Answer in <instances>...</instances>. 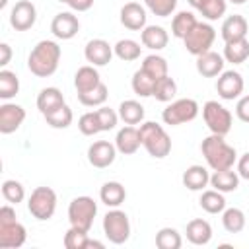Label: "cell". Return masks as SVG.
Here are the masks:
<instances>
[{
  "label": "cell",
  "mask_w": 249,
  "mask_h": 249,
  "mask_svg": "<svg viewBox=\"0 0 249 249\" xmlns=\"http://www.w3.org/2000/svg\"><path fill=\"white\" fill-rule=\"evenodd\" d=\"M115 51L105 39H91L84 47V56L91 66H107Z\"/></svg>",
  "instance_id": "obj_15"
},
{
  "label": "cell",
  "mask_w": 249,
  "mask_h": 249,
  "mask_svg": "<svg viewBox=\"0 0 249 249\" xmlns=\"http://www.w3.org/2000/svg\"><path fill=\"white\" fill-rule=\"evenodd\" d=\"M119 119L124 124H140L144 123V107L136 99H124L119 105Z\"/></svg>",
  "instance_id": "obj_29"
},
{
  "label": "cell",
  "mask_w": 249,
  "mask_h": 249,
  "mask_svg": "<svg viewBox=\"0 0 249 249\" xmlns=\"http://www.w3.org/2000/svg\"><path fill=\"white\" fill-rule=\"evenodd\" d=\"M235 117L241 123H249V95H243L235 103Z\"/></svg>",
  "instance_id": "obj_47"
},
{
  "label": "cell",
  "mask_w": 249,
  "mask_h": 249,
  "mask_svg": "<svg viewBox=\"0 0 249 249\" xmlns=\"http://www.w3.org/2000/svg\"><path fill=\"white\" fill-rule=\"evenodd\" d=\"M146 8L138 2H126L119 14L121 23L130 31H142L146 27Z\"/></svg>",
  "instance_id": "obj_16"
},
{
  "label": "cell",
  "mask_w": 249,
  "mask_h": 249,
  "mask_svg": "<svg viewBox=\"0 0 249 249\" xmlns=\"http://www.w3.org/2000/svg\"><path fill=\"white\" fill-rule=\"evenodd\" d=\"M115 158H117V146L111 144L109 140H95L88 148V161L97 169L109 167L115 161Z\"/></svg>",
  "instance_id": "obj_12"
},
{
  "label": "cell",
  "mask_w": 249,
  "mask_h": 249,
  "mask_svg": "<svg viewBox=\"0 0 249 249\" xmlns=\"http://www.w3.org/2000/svg\"><path fill=\"white\" fill-rule=\"evenodd\" d=\"M12 58V49L8 43H0V66L4 68Z\"/></svg>",
  "instance_id": "obj_51"
},
{
  "label": "cell",
  "mask_w": 249,
  "mask_h": 249,
  "mask_svg": "<svg viewBox=\"0 0 249 249\" xmlns=\"http://www.w3.org/2000/svg\"><path fill=\"white\" fill-rule=\"evenodd\" d=\"M224 60L230 64H243L249 58V39H237L224 45Z\"/></svg>",
  "instance_id": "obj_28"
},
{
  "label": "cell",
  "mask_w": 249,
  "mask_h": 249,
  "mask_svg": "<svg viewBox=\"0 0 249 249\" xmlns=\"http://www.w3.org/2000/svg\"><path fill=\"white\" fill-rule=\"evenodd\" d=\"M187 2H189V4H191V6H193L196 12H198V10H200V8H202V6H204L208 0H187Z\"/></svg>",
  "instance_id": "obj_52"
},
{
  "label": "cell",
  "mask_w": 249,
  "mask_h": 249,
  "mask_svg": "<svg viewBox=\"0 0 249 249\" xmlns=\"http://www.w3.org/2000/svg\"><path fill=\"white\" fill-rule=\"evenodd\" d=\"M200 152L206 160V165L212 171H220V169H230L233 167V163L237 161V152L233 146H230L224 136L220 134H212L206 136L200 142Z\"/></svg>",
  "instance_id": "obj_2"
},
{
  "label": "cell",
  "mask_w": 249,
  "mask_h": 249,
  "mask_svg": "<svg viewBox=\"0 0 249 249\" xmlns=\"http://www.w3.org/2000/svg\"><path fill=\"white\" fill-rule=\"evenodd\" d=\"M226 10H228V0H208L198 12L208 21H214V19H220L226 14Z\"/></svg>",
  "instance_id": "obj_45"
},
{
  "label": "cell",
  "mask_w": 249,
  "mask_h": 249,
  "mask_svg": "<svg viewBox=\"0 0 249 249\" xmlns=\"http://www.w3.org/2000/svg\"><path fill=\"white\" fill-rule=\"evenodd\" d=\"M228 2H231V4H235V6H241V4H245L247 0H228Z\"/></svg>",
  "instance_id": "obj_53"
},
{
  "label": "cell",
  "mask_w": 249,
  "mask_h": 249,
  "mask_svg": "<svg viewBox=\"0 0 249 249\" xmlns=\"http://www.w3.org/2000/svg\"><path fill=\"white\" fill-rule=\"evenodd\" d=\"M35 19H37V8L29 0H18L10 10V25L16 31L31 29L35 25Z\"/></svg>",
  "instance_id": "obj_11"
},
{
  "label": "cell",
  "mask_w": 249,
  "mask_h": 249,
  "mask_svg": "<svg viewBox=\"0 0 249 249\" xmlns=\"http://www.w3.org/2000/svg\"><path fill=\"white\" fill-rule=\"evenodd\" d=\"M88 231L80 230V228H74L70 226L68 231L64 233V247L66 249H88Z\"/></svg>",
  "instance_id": "obj_42"
},
{
  "label": "cell",
  "mask_w": 249,
  "mask_h": 249,
  "mask_svg": "<svg viewBox=\"0 0 249 249\" xmlns=\"http://www.w3.org/2000/svg\"><path fill=\"white\" fill-rule=\"evenodd\" d=\"M214 39H216V29L210 23H206V21H198L187 33V37L183 39V43H185L187 53H191L193 56H198V54L210 51Z\"/></svg>",
  "instance_id": "obj_9"
},
{
  "label": "cell",
  "mask_w": 249,
  "mask_h": 249,
  "mask_svg": "<svg viewBox=\"0 0 249 249\" xmlns=\"http://www.w3.org/2000/svg\"><path fill=\"white\" fill-rule=\"evenodd\" d=\"M202 119L208 126V130L212 134H220V136H226L230 130H231V123H233V117L230 113V109H226L222 103L210 99L202 105Z\"/></svg>",
  "instance_id": "obj_8"
},
{
  "label": "cell",
  "mask_w": 249,
  "mask_h": 249,
  "mask_svg": "<svg viewBox=\"0 0 249 249\" xmlns=\"http://www.w3.org/2000/svg\"><path fill=\"white\" fill-rule=\"evenodd\" d=\"M222 226L228 233H239L245 228V214L241 208H226L222 212Z\"/></svg>",
  "instance_id": "obj_33"
},
{
  "label": "cell",
  "mask_w": 249,
  "mask_h": 249,
  "mask_svg": "<svg viewBox=\"0 0 249 249\" xmlns=\"http://www.w3.org/2000/svg\"><path fill=\"white\" fill-rule=\"evenodd\" d=\"M140 68H142L148 76H152L154 80H160V78L167 76V72H169L167 60H165L163 56H160V54H148V56H144Z\"/></svg>",
  "instance_id": "obj_32"
},
{
  "label": "cell",
  "mask_w": 249,
  "mask_h": 249,
  "mask_svg": "<svg viewBox=\"0 0 249 249\" xmlns=\"http://www.w3.org/2000/svg\"><path fill=\"white\" fill-rule=\"evenodd\" d=\"M198 204L204 212L208 214H220L226 210V198H224V193L216 191V189H208V191H202L200 198H198Z\"/></svg>",
  "instance_id": "obj_31"
},
{
  "label": "cell",
  "mask_w": 249,
  "mask_h": 249,
  "mask_svg": "<svg viewBox=\"0 0 249 249\" xmlns=\"http://www.w3.org/2000/svg\"><path fill=\"white\" fill-rule=\"evenodd\" d=\"M144 6L158 18H169L177 8V0H144Z\"/></svg>",
  "instance_id": "obj_44"
},
{
  "label": "cell",
  "mask_w": 249,
  "mask_h": 249,
  "mask_svg": "<svg viewBox=\"0 0 249 249\" xmlns=\"http://www.w3.org/2000/svg\"><path fill=\"white\" fill-rule=\"evenodd\" d=\"M78 31H80V21H78V18L72 12H60L51 21V33L56 39L68 41V39L76 37Z\"/></svg>",
  "instance_id": "obj_14"
},
{
  "label": "cell",
  "mask_w": 249,
  "mask_h": 249,
  "mask_svg": "<svg viewBox=\"0 0 249 249\" xmlns=\"http://www.w3.org/2000/svg\"><path fill=\"white\" fill-rule=\"evenodd\" d=\"M25 239H27V230L18 220L10 224H0V247L2 249H18L25 243Z\"/></svg>",
  "instance_id": "obj_17"
},
{
  "label": "cell",
  "mask_w": 249,
  "mask_h": 249,
  "mask_svg": "<svg viewBox=\"0 0 249 249\" xmlns=\"http://www.w3.org/2000/svg\"><path fill=\"white\" fill-rule=\"evenodd\" d=\"M224 56L214 53V51H206L202 54L196 56V72L202 76V78H216L224 72Z\"/></svg>",
  "instance_id": "obj_19"
},
{
  "label": "cell",
  "mask_w": 249,
  "mask_h": 249,
  "mask_svg": "<svg viewBox=\"0 0 249 249\" xmlns=\"http://www.w3.org/2000/svg\"><path fill=\"white\" fill-rule=\"evenodd\" d=\"M60 54H62V51L56 41L43 39L31 49V53L27 56V68L37 78H49L56 72Z\"/></svg>",
  "instance_id": "obj_1"
},
{
  "label": "cell",
  "mask_w": 249,
  "mask_h": 249,
  "mask_svg": "<svg viewBox=\"0 0 249 249\" xmlns=\"http://www.w3.org/2000/svg\"><path fill=\"white\" fill-rule=\"evenodd\" d=\"M99 84H101V76L97 72V66L86 64V66H80L78 68V72L74 76V88H76L78 93L89 91V89H93Z\"/></svg>",
  "instance_id": "obj_24"
},
{
  "label": "cell",
  "mask_w": 249,
  "mask_h": 249,
  "mask_svg": "<svg viewBox=\"0 0 249 249\" xmlns=\"http://www.w3.org/2000/svg\"><path fill=\"white\" fill-rule=\"evenodd\" d=\"M95 113H97V119H99V124H101V132H103V130H113V128L117 126V123H119V113H117L115 109L101 105L99 109H95Z\"/></svg>",
  "instance_id": "obj_46"
},
{
  "label": "cell",
  "mask_w": 249,
  "mask_h": 249,
  "mask_svg": "<svg viewBox=\"0 0 249 249\" xmlns=\"http://www.w3.org/2000/svg\"><path fill=\"white\" fill-rule=\"evenodd\" d=\"M181 245H183V239L175 228H161L156 233V247L158 249H179Z\"/></svg>",
  "instance_id": "obj_40"
},
{
  "label": "cell",
  "mask_w": 249,
  "mask_h": 249,
  "mask_svg": "<svg viewBox=\"0 0 249 249\" xmlns=\"http://www.w3.org/2000/svg\"><path fill=\"white\" fill-rule=\"evenodd\" d=\"M183 185L189 189V191H204L206 185L210 183V173L204 165H189L185 171H183V177H181Z\"/></svg>",
  "instance_id": "obj_21"
},
{
  "label": "cell",
  "mask_w": 249,
  "mask_h": 249,
  "mask_svg": "<svg viewBox=\"0 0 249 249\" xmlns=\"http://www.w3.org/2000/svg\"><path fill=\"white\" fill-rule=\"evenodd\" d=\"M99 198L109 208H119L126 198V189L119 181H107L99 189Z\"/></svg>",
  "instance_id": "obj_26"
},
{
  "label": "cell",
  "mask_w": 249,
  "mask_h": 249,
  "mask_svg": "<svg viewBox=\"0 0 249 249\" xmlns=\"http://www.w3.org/2000/svg\"><path fill=\"white\" fill-rule=\"evenodd\" d=\"M185 233H187V239L193 245L200 247V245L210 243V239H212V226L206 220H202V218H195V220H191L187 224Z\"/></svg>",
  "instance_id": "obj_23"
},
{
  "label": "cell",
  "mask_w": 249,
  "mask_h": 249,
  "mask_svg": "<svg viewBox=\"0 0 249 249\" xmlns=\"http://www.w3.org/2000/svg\"><path fill=\"white\" fill-rule=\"evenodd\" d=\"M243 76L237 70H224L216 80V91L222 99L233 101L243 93Z\"/></svg>",
  "instance_id": "obj_10"
},
{
  "label": "cell",
  "mask_w": 249,
  "mask_h": 249,
  "mask_svg": "<svg viewBox=\"0 0 249 249\" xmlns=\"http://www.w3.org/2000/svg\"><path fill=\"white\" fill-rule=\"evenodd\" d=\"M27 210L35 220H51L56 210V193L51 187H37L31 191L27 200Z\"/></svg>",
  "instance_id": "obj_5"
},
{
  "label": "cell",
  "mask_w": 249,
  "mask_h": 249,
  "mask_svg": "<svg viewBox=\"0 0 249 249\" xmlns=\"http://www.w3.org/2000/svg\"><path fill=\"white\" fill-rule=\"evenodd\" d=\"M196 16L193 12H187V10H181L173 16L171 19V35L177 37V39H185L187 33L196 25Z\"/></svg>",
  "instance_id": "obj_30"
},
{
  "label": "cell",
  "mask_w": 249,
  "mask_h": 249,
  "mask_svg": "<svg viewBox=\"0 0 249 249\" xmlns=\"http://www.w3.org/2000/svg\"><path fill=\"white\" fill-rule=\"evenodd\" d=\"M43 117H45L47 124L53 126V128H68L72 124V121H74V113H72V109L66 103L60 105V107H56L54 111L43 115Z\"/></svg>",
  "instance_id": "obj_36"
},
{
  "label": "cell",
  "mask_w": 249,
  "mask_h": 249,
  "mask_svg": "<svg viewBox=\"0 0 249 249\" xmlns=\"http://www.w3.org/2000/svg\"><path fill=\"white\" fill-rule=\"evenodd\" d=\"M93 2L95 0H66L70 10H74V12H88L93 6Z\"/></svg>",
  "instance_id": "obj_50"
},
{
  "label": "cell",
  "mask_w": 249,
  "mask_h": 249,
  "mask_svg": "<svg viewBox=\"0 0 249 249\" xmlns=\"http://www.w3.org/2000/svg\"><path fill=\"white\" fill-rule=\"evenodd\" d=\"M239 173L233 171V167L230 169H220V171H214L210 175V185L212 189L220 191V193H233L237 187H239Z\"/></svg>",
  "instance_id": "obj_25"
},
{
  "label": "cell",
  "mask_w": 249,
  "mask_h": 249,
  "mask_svg": "<svg viewBox=\"0 0 249 249\" xmlns=\"http://www.w3.org/2000/svg\"><path fill=\"white\" fill-rule=\"evenodd\" d=\"M10 222H16V210L12 204H4L0 208V224H10Z\"/></svg>",
  "instance_id": "obj_49"
},
{
  "label": "cell",
  "mask_w": 249,
  "mask_h": 249,
  "mask_svg": "<svg viewBox=\"0 0 249 249\" xmlns=\"http://www.w3.org/2000/svg\"><path fill=\"white\" fill-rule=\"evenodd\" d=\"M97 216V202L91 196H76L68 204V222L74 228H80L84 231H89L93 226V220Z\"/></svg>",
  "instance_id": "obj_4"
},
{
  "label": "cell",
  "mask_w": 249,
  "mask_h": 249,
  "mask_svg": "<svg viewBox=\"0 0 249 249\" xmlns=\"http://www.w3.org/2000/svg\"><path fill=\"white\" fill-rule=\"evenodd\" d=\"M6 4H8V0H0V8H6Z\"/></svg>",
  "instance_id": "obj_54"
},
{
  "label": "cell",
  "mask_w": 249,
  "mask_h": 249,
  "mask_svg": "<svg viewBox=\"0 0 249 249\" xmlns=\"http://www.w3.org/2000/svg\"><path fill=\"white\" fill-rule=\"evenodd\" d=\"M113 51H115V56L121 58L123 62H132V60L140 58L142 47H140V43H136L134 39H121V41L115 43Z\"/></svg>",
  "instance_id": "obj_34"
},
{
  "label": "cell",
  "mask_w": 249,
  "mask_h": 249,
  "mask_svg": "<svg viewBox=\"0 0 249 249\" xmlns=\"http://www.w3.org/2000/svg\"><path fill=\"white\" fill-rule=\"evenodd\" d=\"M115 146H117V152L124 154V156H132L138 152V148L142 146V140H140V130L132 124H126L123 128H119L117 136H115Z\"/></svg>",
  "instance_id": "obj_18"
},
{
  "label": "cell",
  "mask_w": 249,
  "mask_h": 249,
  "mask_svg": "<svg viewBox=\"0 0 249 249\" xmlns=\"http://www.w3.org/2000/svg\"><path fill=\"white\" fill-rule=\"evenodd\" d=\"M140 140L142 146L146 148V152L156 158V160H163L165 156H169L171 152V138L165 132V128L154 121H146L140 124Z\"/></svg>",
  "instance_id": "obj_3"
},
{
  "label": "cell",
  "mask_w": 249,
  "mask_h": 249,
  "mask_svg": "<svg viewBox=\"0 0 249 249\" xmlns=\"http://www.w3.org/2000/svg\"><path fill=\"white\" fill-rule=\"evenodd\" d=\"M247 31H249L247 19H245L243 16H239V14L228 16V18L222 21V27H220V35H222L224 43L237 41V39H245V37H247Z\"/></svg>",
  "instance_id": "obj_20"
},
{
  "label": "cell",
  "mask_w": 249,
  "mask_h": 249,
  "mask_svg": "<svg viewBox=\"0 0 249 249\" xmlns=\"http://www.w3.org/2000/svg\"><path fill=\"white\" fill-rule=\"evenodd\" d=\"M25 121V109L18 103H2L0 105V132L2 134H12L16 132Z\"/></svg>",
  "instance_id": "obj_13"
},
{
  "label": "cell",
  "mask_w": 249,
  "mask_h": 249,
  "mask_svg": "<svg viewBox=\"0 0 249 249\" xmlns=\"http://www.w3.org/2000/svg\"><path fill=\"white\" fill-rule=\"evenodd\" d=\"M235 163H237V173H239V177L249 181V152H245Z\"/></svg>",
  "instance_id": "obj_48"
},
{
  "label": "cell",
  "mask_w": 249,
  "mask_h": 249,
  "mask_svg": "<svg viewBox=\"0 0 249 249\" xmlns=\"http://www.w3.org/2000/svg\"><path fill=\"white\" fill-rule=\"evenodd\" d=\"M103 233L113 245H123L130 237V220L126 212L119 208H111L103 216Z\"/></svg>",
  "instance_id": "obj_6"
},
{
  "label": "cell",
  "mask_w": 249,
  "mask_h": 249,
  "mask_svg": "<svg viewBox=\"0 0 249 249\" xmlns=\"http://www.w3.org/2000/svg\"><path fill=\"white\" fill-rule=\"evenodd\" d=\"M58 2H64V4H66V0H58Z\"/></svg>",
  "instance_id": "obj_55"
},
{
  "label": "cell",
  "mask_w": 249,
  "mask_h": 249,
  "mask_svg": "<svg viewBox=\"0 0 249 249\" xmlns=\"http://www.w3.org/2000/svg\"><path fill=\"white\" fill-rule=\"evenodd\" d=\"M19 91V80L16 76V72L2 68L0 70V99L8 101L12 97H16Z\"/></svg>",
  "instance_id": "obj_35"
},
{
  "label": "cell",
  "mask_w": 249,
  "mask_h": 249,
  "mask_svg": "<svg viewBox=\"0 0 249 249\" xmlns=\"http://www.w3.org/2000/svg\"><path fill=\"white\" fill-rule=\"evenodd\" d=\"M198 103L191 97H181L175 101H169V105L161 111V121L169 126H177V124H185L196 119L198 115Z\"/></svg>",
  "instance_id": "obj_7"
},
{
  "label": "cell",
  "mask_w": 249,
  "mask_h": 249,
  "mask_svg": "<svg viewBox=\"0 0 249 249\" xmlns=\"http://www.w3.org/2000/svg\"><path fill=\"white\" fill-rule=\"evenodd\" d=\"M140 41L150 51H161V49L167 47L169 35H167V31L161 25H146L140 31Z\"/></svg>",
  "instance_id": "obj_22"
},
{
  "label": "cell",
  "mask_w": 249,
  "mask_h": 249,
  "mask_svg": "<svg viewBox=\"0 0 249 249\" xmlns=\"http://www.w3.org/2000/svg\"><path fill=\"white\" fill-rule=\"evenodd\" d=\"M78 128L84 136H93L97 132H101V124H99V119H97V113L95 111H88L84 113L80 119H78Z\"/></svg>",
  "instance_id": "obj_43"
},
{
  "label": "cell",
  "mask_w": 249,
  "mask_h": 249,
  "mask_svg": "<svg viewBox=\"0 0 249 249\" xmlns=\"http://www.w3.org/2000/svg\"><path fill=\"white\" fill-rule=\"evenodd\" d=\"M2 196H4L6 202L18 206V204L25 198V189H23V185H21L19 181H16V179H6V181L2 183Z\"/></svg>",
  "instance_id": "obj_41"
},
{
  "label": "cell",
  "mask_w": 249,
  "mask_h": 249,
  "mask_svg": "<svg viewBox=\"0 0 249 249\" xmlns=\"http://www.w3.org/2000/svg\"><path fill=\"white\" fill-rule=\"evenodd\" d=\"M109 97V89L107 86L101 82L99 86H95L93 89L89 91H84V93H78V101L84 105V107H101Z\"/></svg>",
  "instance_id": "obj_39"
},
{
  "label": "cell",
  "mask_w": 249,
  "mask_h": 249,
  "mask_svg": "<svg viewBox=\"0 0 249 249\" xmlns=\"http://www.w3.org/2000/svg\"><path fill=\"white\" fill-rule=\"evenodd\" d=\"M130 86H132V91H134L138 97H150V95L154 93L156 80H154L152 76H148V74L140 68V70H136V72L132 74Z\"/></svg>",
  "instance_id": "obj_38"
},
{
  "label": "cell",
  "mask_w": 249,
  "mask_h": 249,
  "mask_svg": "<svg viewBox=\"0 0 249 249\" xmlns=\"http://www.w3.org/2000/svg\"><path fill=\"white\" fill-rule=\"evenodd\" d=\"M66 101H64L62 91L58 88H53V86L51 88H43L39 91V95H37V109L41 111V115H47V113L54 111L56 107H60Z\"/></svg>",
  "instance_id": "obj_27"
},
{
  "label": "cell",
  "mask_w": 249,
  "mask_h": 249,
  "mask_svg": "<svg viewBox=\"0 0 249 249\" xmlns=\"http://www.w3.org/2000/svg\"><path fill=\"white\" fill-rule=\"evenodd\" d=\"M175 93H177V84H175V80L169 74L163 76V78H160V80H156L152 97H156L161 103H169V101H173Z\"/></svg>",
  "instance_id": "obj_37"
}]
</instances>
